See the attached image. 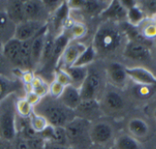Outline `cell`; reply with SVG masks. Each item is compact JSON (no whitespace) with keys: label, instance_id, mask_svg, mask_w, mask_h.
<instances>
[{"label":"cell","instance_id":"cell-1","mask_svg":"<svg viewBox=\"0 0 156 149\" xmlns=\"http://www.w3.org/2000/svg\"><path fill=\"white\" fill-rule=\"evenodd\" d=\"M128 40L126 33L119 23L104 21L97 28L91 45L97 56L106 58L115 55L120 49L123 52Z\"/></svg>","mask_w":156,"mask_h":149},{"label":"cell","instance_id":"cell-2","mask_svg":"<svg viewBox=\"0 0 156 149\" xmlns=\"http://www.w3.org/2000/svg\"><path fill=\"white\" fill-rule=\"evenodd\" d=\"M33 112L46 119L48 125L63 127L76 116L74 111L67 108L58 99L47 95L33 108Z\"/></svg>","mask_w":156,"mask_h":149},{"label":"cell","instance_id":"cell-3","mask_svg":"<svg viewBox=\"0 0 156 149\" xmlns=\"http://www.w3.org/2000/svg\"><path fill=\"white\" fill-rule=\"evenodd\" d=\"M16 101L12 94L0 101V138L13 142L17 135Z\"/></svg>","mask_w":156,"mask_h":149},{"label":"cell","instance_id":"cell-4","mask_svg":"<svg viewBox=\"0 0 156 149\" xmlns=\"http://www.w3.org/2000/svg\"><path fill=\"white\" fill-rule=\"evenodd\" d=\"M90 122L79 117H75L65 126L69 146L71 148L89 149L92 146L90 139Z\"/></svg>","mask_w":156,"mask_h":149},{"label":"cell","instance_id":"cell-5","mask_svg":"<svg viewBox=\"0 0 156 149\" xmlns=\"http://www.w3.org/2000/svg\"><path fill=\"white\" fill-rule=\"evenodd\" d=\"M115 137L114 128L109 122L99 119L90 123V139L91 145L109 147L108 146L114 142Z\"/></svg>","mask_w":156,"mask_h":149},{"label":"cell","instance_id":"cell-6","mask_svg":"<svg viewBox=\"0 0 156 149\" xmlns=\"http://www.w3.org/2000/svg\"><path fill=\"white\" fill-rule=\"evenodd\" d=\"M99 103L103 114H117L125 108V100L115 87L106 89Z\"/></svg>","mask_w":156,"mask_h":149},{"label":"cell","instance_id":"cell-7","mask_svg":"<svg viewBox=\"0 0 156 149\" xmlns=\"http://www.w3.org/2000/svg\"><path fill=\"white\" fill-rule=\"evenodd\" d=\"M86 48L87 46L82 42H69L64 49L56 67L58 69L63 70L72 67L77 61V60L80 58V56L82 54V52L86 49Z\"/></svg>","mask_w":156,"mask_h":149},{"label":"cell","instance_id":"cell-8","mask_svg":"<svg viewBox=\"0 0 156 149\" xmlns=\"http://www.w3.org/2000/svg\"><path fill=\"white\" fill-rule=\"evenodd\" d=\"M101 80L100 75L94 71H89L88 75L80 87L82 101L98 100V94L101 92Z\"/></svg>","mask_w":156,"mask_h":149},{"label":"cell","instance_id":"cell-9","mask_svg":"<svg viewBox=\"0 0 156 149\" xmlns=\"http://www.w3.org/2000/svg\"><path fill=\"white\" fill-rule=\"evenodd\" d=\"M75 116L84 119L90 123L95 122L101 119L103 115L102 110L101 108L98 100H86L82 101L80 104L74 111Z\"/></svg>","mask_w":156,"mask_h":149},{"label":"cell","instance_id":"cell-10","mask_svg":"<svg viewBox=\"0 0 156 149\" xmlns=\"http://www.w3.org/2000/svg\"><path fill=\"white\" fill-rule=\"evenodd\" d=\"M24 14L26 20L42 23H47V18L49 16L43 5V2L36 0L24 1Z\"/></svg>","mask_w":156,"mask_h":149},{"label":"cell","instance_id":"cell-11","mask_svg":"<svg viewBox=\"0 0 156 149\" xmlns=\"http://www.w3.org/2000/svg\"><path fill=\"white\" fill-rule=\"evenodd\" d=\"M48 23L37 22V21H23L16 25L15 38L19 41H25L37 36V34L47 25Z\"/></svg>","mask_w":156,"mask_h":149},{"label":"cell","instance_id":"cell-12","mask_svg":"<svg viewBox=\"0 0 156 149\" xmlns=\"http://www.w3.org/2000/svg\"><path fill=\"white\" fill-rule=\"evenodd\" d=\"M128 78L131 79L136 85L143 86H155L156 76L148 69L144 67H131L126 68Z\"/></svg>","mask_w":156,"mask_h":149},{"label":"cell","instance_id":"cell-13","mask_svg":"<svg viewBox=\"0 0 156 149\" xmlns=\"http://www.w3.org/2000/svg\"><path fill=\"white\" fill-rule=\"evenodd\" d=\"M122 53L126 58L144 61L151 57V49L148 45L137 41L128 40Z\"/></svg>","mask_w":156,"mask_h":149},{"label":"cell","instance_id":"cell-14","mask_svg":"<svg viewBox=\"0 0 156 149\" xmlns=\"http://www.w3.org/2000/svg\"><path fill=\"white\" fill-rule=\"evenodd\" d=\"M107 78L112 87L122 88L126 85L128 75L126 68L119 62H112L106 69Z\"/></svg>","mask_w":156,"mask_h":149},{"label":"cell","instance_id":"cell-15","mask_svg":"<svg viewBox=\"0 0 156 149\" xmlns=\"http://www.w3.org/2000/svg\"><path fill=\"white\" fill-rule=\"evenodd\" d=\"M2 56H4L11 64L23 71L21 60V41L14 38L3 44Z\"/></svg>","mask_w":156,"mask_h":149},{"label":"cell","instance_id":"cell-16","mask_svg":"<svg viewBox=\"0 0 156 149\" xmlns=\"http://www.w3.org/2000/svg\"><path fill=\"white\" fill-rule=\"evenodd\" d=\"M48 31V25L47 24L33 39L32 46H31V71L37 69L39 66Z\"/></svg>","mask_w":156,"mask_h":149},{"label":"cell","instance_id":"cell-17","mask_svg":"<svg viewBox=\"0 0 156 149\" xmlns=\"http://www.w3.org/2000/svg\"><path fill=\"white\" fill-rule=\"evenodd\" d=\"M127 130L128 134L139 142L146 140L150 135V126L147 122L138 117L132 118L128 122Z\"/></svg>","mask_w":156,"mask_h":149},{"label":"cell","instance_id":"cell-18","mask_svg":"<svg viewBox=\"0 0 156 149\" xmlns=\"http://www.w3.org/2000/svg\"><path fill=\"white\" fill-rule=\"evenodd\" d=\"M101 16L104 21H113L119 23L127 19V9L121 1H111L108 7L101 13Z\"/></svg>","mask_w":156,"mask_h":149},{"label":"cell","instance_id":"cell-19","mask_svg":"<svg viewBox=\"0 0 156 149\" xmlns=\"http://www.w3.org/2000/svg\"><path fill=\"white\" fill-rule=\"evenodd\" d=\"M38 135L48 143L69 147L66 131H65V128L63 127H55V126L48 125L42 133Z\"/></svg>","mask_w":156,"mask_h":149},{"label":"cell","instance_id":"cell-20","mask_svg":"<svg viewBox=\"0 0 156 149\" xmlns=\"http://www.w3.org/2000/svg\"><path fill=\"white\" fill-rule=\"evenodd\" d=\"M58 100L69 109L75 111L77 107L82 102L80 88H77L73 85L66 86L59 96Z\"/></svg>","mask_w":156,"mask_h":149},{"label":"cell","instance_id":"cell-21","mask_svg":"<svg viewBox=\"0 0 156 149\" xmlns=\"http://www.w3.org/2000/svg\"><path fill=\"white\" fill-rule=\"evenodd\" d=\"M5 11L7 14L9 19L15 25L26 21L25 14H24V1L21 0L5 1Z\"/></svg>","mask_w":156,"mask_h":149},{"label":"cell","instance_id":"cell-22","mask_svg":"<svg viewBox=\"0 0 156 149\" xmlns=\"http://www.w3.org/2000/svg\"><path fill=\"white\" fill-rule=\"evenodd\" d=\"M16 25L9 19L5 10H0V42L5 44L15 37Z\"/></svg>","mask_w":156,"mask_h":149},{"label":"cell","instance_id":"cell-23","mask_svg":"<svg viewBox=\"0 0 156 149\" xmlns=\"http://www.w3.org/2000/svg\"><path fill=\"white\" fill-rule=\"evenodd\" d=\"M113 149H143L141 142L131 136L128 133H122L115 137Z\"/></svg>","mask_w":156,"mask_h":149},{"label":"cell","instance_id":"cell-24","mask_svg":"<svg viewBox=\"0 0 156 149\" xmlns=\"http://www.w3.org/2000/svg\"><path fill=\"white\" fill-rule=\"evenodd\" d=\"M65 71L68 72L69 76L70 77L71 80V85L80 88L83 82L85 81L88 72H89V69L88 67H76V66H72L69 68L65 69Z\"/></svg>","mask_w":156,"mask_h":149},{"label":"cell","instance_id":"cell-25","mask_svg":"<svg viewBox=\"0 0 156 149\" xmlns=\"http://www.w3.org/2000/svg\"><path fill=\"white\" fill-rule=\"evenodd\" d=\"M110 2L111 1H96V0L84 1L81 9L90 16L101 15V13L108 7Z\"/></svg>","mask_w":156,"mask_h":149},{"label":"cell","instance_id":"cell-26","mask_svg":"<svg viewBox=\"0 0 156 149\" xmlns=\"http://www.w3.org/2000/svg\"><path fill=\"white\" fill-rule=\"evenodd\" d=\"M48 85L43 78L35 75L34 80L30 85V89L29 91L33 92L34 93H36L38 97H40L41 99L44 98L45 96H47L48 94Z\"/></svg>","mask_w":156,"mask_h":149},{"label":"cell","instance_id":"cell-27","mask_svg":"<svg viewBox=\"0 0 156 149\" xmlns=\"http://www.w3.org/2000/svg\"><path fill=\"white\" fill-rule=\"evenodd\" d=\"M97 57V54L92 47V45L87 46L86 49L82 52V54L80 56V58L77 60L75 64L73 66L76 67H88L90 64H91Z\"/></svg>","mask_w":156,"mask_h":149},{"label":"cell","instance_id":"cell-28","mask_svg":"<svg viewBox=\"0 0 156 149\" xmlns=\"http://www.w3.org/2000/svg\"><path fill=\"white\" fill-rule=\"evenodd\" d=\"M146 16L143 12V10L136 5L135 6L127 10V19L128 24L133 27H137L141 25L145 19Z\"/></svg>","mask_w":156,"mask_h":149},{"label":"cell","instance_id":"cell-29","mask_svg":"<svg viewBox=\"0 0 156 149\" xmlns=\"http://www.w3.org/2000/svg\"><path fill=\"white\" fill-rule=\"evenodd\" d=\"M28 123H29V125L31 126V128L37 134L42 133L48 126V124L46 121V119L38 114H37L34 112L28 117Z\"/></svg>","mask_w":156,"mask_h":149},{"label":"cell","instance_id":"cell-30","mask_svg":"<svg viewBox=\"0 0 156 149\" xmlns=\"http://www.w3.org/2000/svg\"><path fill=\"white\" fill-rule=\"evenodd\" d=\"M69 11V8L68 6V4H67V2L64 1L62 5L52 15L53 16V22H54V25H55V28L60 27L61 25L66 20H68Z\"/></svg>","mask_w":156,"mask_h":149},{"label":"cell","instance_id":"cell-31","mask_svg":"<svg viewBox=\"0 0 156 149\" xmlns=\"http://www.w3.org/2000/svg\"><path fill=\"white\" fill-rule=\"evenodd\" d=\"M16 110L17 115L21 118H28L30 114L33 113V106L26 100V98H19L16 101Z\"/></svg>","mask_w":156,"mask_h":149},{"label":"cell","instance_id":"cell-32","mask_svg":"<svg viewBox=\"0 0 156 149\" xmlns=\"http://www.w3.org/2000/svg\"><path fill=\"white\" fill-rule=\"evenodd\" d=\"M137 5L143 10L146 16L153 19L156 16V0L137 1Z\"/></svg>","mask_w":156,"mask_h":149},{"label":"cell","instance_id":"cell-33","mask_svg":"<svg viewBox=\"0 0 156 149\" xmlns=\"http://www.w3.org/2000/svg\"><path fill=\"white\" fill-rule=\"evenodd\" d=\"M86 33H87V27L85 25H83L82 23H75L71 26L69 35H68V37L70 39L72 38L77 39V38H80L84 37Z\"/></svg>","mask_w":156,"mask_h":149},{"label":"cell","instance_id":"cell-34","mask_svg":"<svg viewBox=\"0 0 156 149\" xmlns=\"http://www.w3.org/2000/svg\"><path fill=\"white\" fill-rule=\"evenodd\" d=\"M54 81L63 85L64 87L71 85V80L68 72L63 69H57L54 72Z\"/></svg>","mask_w":156,"mask_h":149},{"label":"cell","instance_id":"cell-35","mask_svg":"<svg viewBox=\"0 0 156 149\" xmlns=\"http://www.w3.org/2000/svg\"><path fill=\"white\" fill-rule=\"evenodd\" d=\"M64 86L59 84L58 82L53 81L49 85H48V95H50L53 98H57L58 99L59 96L61 95L63 90H64Z\"/></svg>","mask_w":156,"mask_h":149},{"label":"cell","instance_id":"cell-36","mask_svg":"<svg viewBox=\"0 0 156 149\" xmlns=\"http://www.w3.org/2000/svg\"><path fill=\"white\" fill-rule=\"evenodd\" d=\"M42 2L47 12L49 15H53L64 3V1H48V0H44Z\"/></svg>","mask_w":156,"mask_h":149},{"label":"cell","instance_id":"cell-37","mask_svg":"<svg viewBox=\"0 0 156 149\" xmlns=\"http://www.w3.org/2000/svg\"><path fill=\"white\" fill-rule=\"evenodd\" d=\"M145 38L150 39L156 37V24L154 22L145 25L141 33Z\"/></svg>","mask_w":156,"mask_h":149},{"label":"cell","instance_id":"cell-38","mask_svg":"<svg viewBox=\"0 0 156 149\" xmlns=\"http://www.w3.org/2000/svg\"><path fill=\"white\" fill-rule=\"evenodd\" d=\"M12 143H13L15 149H32V147L29 145V142L27 139H25L19 136H16L15 140Z\"/></svg>","mask_w":156,"mask_h":149},{"label":"cell","instance_id":"cell-39","mask_svg":"<svg viewBox=\"0 0 156 149\" xmlns=\"http://www.w3.org/2000/svg\"><path fill=\"white\" fill-rule=\"evenodd\" d=\"M154 86H143V85H137L136 89V94L140 96L141 98H146L150 96L151 94V88Z\"/></svg>","mask_w":156,"mask_h":149},{"label":"cell","instance_id":"cell-40","mask_svg":"<svg viewBox=\"0 0 156 149\" xmlns=\"http://www.w3.org/2000/svg\"><path fill=\"white\" fill-rule=\"evenodd\" d=\"M25 98H26V100L30 104V105L33 106V108H34V107L40 102V100H41L40 97H38L36 93H34L31 92V91H27V93Z\"/></svg>","mask_w":156,"mask_h":149},{"label":"cell","instance_id":"cell-41","mask_svg":"<svg viewBox=\"0 0 156 149\" xmlns=\"http://www.w3.org/2000/svg\"><path fill=\"white\" fill-rule=\"evenodd\" d=\"M34 77H35V75L33 74V72L31 71H23V73H22V82L26 85L30 87V85H31V83H32V82L34 80Z\"/></svg>","mask_w":156,"mask_h":149},{"label":"cell","instance_id":"cell-42","mask_svg":"<svg viewBox=\"0 0 156 149\" xmlns=\"http://www.w3.org/2000/svg\"><path fill=\"white\" fill-rule=\"evenodd\" d=\"M7 89H8L7 84L3 81V79L0 78V101L6 97L5 94H6L5 93H6V90Z\"/></svg>","mask_w":156,"mask_h":149},{"label":"cell","instance_id":"cell-43","mask_svg":"<svg viewBox=\"0 0 156 149\" xmlns=\"http://www.w3.org/2000/svg\"><path fill=\"white\" fill-rule=\"evenodd\" d=\"M44 149H71V147H65V146H59V145H56V144H52V143L46 142L45 148Z\"/></svg>","mask_w":156,"mask_h":149},{"label":"cell","instance_id":"cell-44","mask_svg":"<svg viewBox=\"0 0 156 149\" xmlns=\"http://www.w3.org/2000/svg\"><path fill=\"white\" fill-rule=\"evenodd\" d=\"M0 149H15L13 143L12 142H8L5 140H3L0 138Z\"/></svg>","mask_w":156,"mask_h":149},{"label":"cell","instance_id":"cell-45","mask_svg":"<svg viewBox=\"0 0 156 149\" xmlns=\"http://www.w3.org/2000/svg\"><path fill=\"white\" fill-rule=\"evenodd\" d=\"M89 149H111L110 147H100V146H91Z\"/></svg>","mask_w":156,"mask_h":149},{"label":"cell","instance_id":"cell-46","mask_svg":"<svg viewBox=\"0 0 156 149\" xmlns=\"http://www.w3.org/2000/svg\"><path fill=\"white\" fill-rule=\"evenodd\" d=\"M5 2L0 1V10H5Z\"/></svg>","mask_w":156,"mask_h":149},{"label":"cell","instance_id":"cell-47","mask_svg":"<svg viewBox=\"0 0 156 149\" xmlns=\"http://www.w3.org/2000/svg\"><path fill=\"white\" fill-rule=\"evenodd\" d=\"M2 49H3V44L0 42V57L2 56Z\"/></svg>","mask_w":156,"mask_h":149},{"label":"cell","instance_id":"cell-48","mask_svg":"<svg viewBox=\"0 0 156 149\" xmlns=\"http://www.w3.org/2000/svg\"><path fill=\"white\" fill-rule=\"evenodd\" d=\"M153 116H154V120H155L156 122V108L154 110V113H153Z\"/></svg>","mask_w":156,"mask_h":149}]
</instances>
